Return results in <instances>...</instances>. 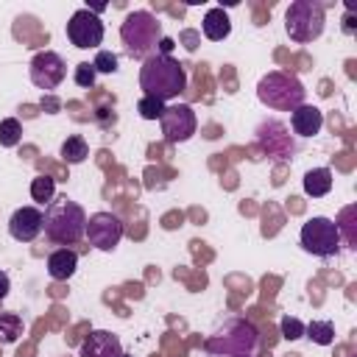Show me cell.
<instances>
[{"mask_svg":"<svg viewBox=\"0 0 357 357\" xmlns=\"http://www.w3.org/2000/svg\"><path fill=\"white\" fill-rule=\"evenodd\" d=\"M209 357H262V335L248 318H223L204 340Z\"/></svg>","mask_w":357,"mask_h":357,"instance_id":"cell-1","label":"cell"},{"mask_svg":"<svg viewBox=\"0 0 357 357\" xmlns=\"http://www.w3.org/2000/svg\"><path fill=\"white\" fill-rule=\"evenodd\" d=\"M139 86L148 98H156L162 103L178 98L187 89V70L178 59L153 53L139 67Z\"/></svg>","mask_w":357,"mask_h":357,"instance_id":"cell-2","label":"cell"},{"mask_svg":"<svg viewBox=\"0 0 357 357\" xmlns=\"http://www.w3.org/2000/svg\"><path fill=\"white\" fill-rule=\"evenodd\" d=\"M42 231L50 243L56 245H73L84 237L86 231V212L78 201L61 195V198H53L47 206H45V223H42Z\"/></svg>","mask_w":357,"mask_h":357,"instance_id":"cell-3","label":"cell"},{"mask_svg":"<svg viewBox=\"0 0 357 357\" xmlns=\"http://www.w3.org/2000/svg\"><path fill=\"white\" fill-rule=\"evenodd\" d=\"M120 39L131 59L145 61L148 56L156 53L159 42H162V22L148 8L131 11L120 25Z\"/></svg>","mask_w":357,"mask_h":357,"instance_id":"cell-4","label":"cell"},{"mask_svg":"<svg viewBox=\"0 0 357 357\" xmlns=\"http://www.w3.org/2000/svg\"><path fill=\"white\" fill-rule=\"evenodd\" d=\"M257 98L259 103H265L268 109H276V112H293L304 103L307 98V89L304 84L293 75V73H284V70H271L259 78L257 84Z\"/></svg>","mask_w":357,"mask_h":357,"instance_id":"cell-5","label":"cell"},{"mask_svg":"<svg viewBox=\"0 0 357 357\" xmlns=\"http://www.w3.org/2000/svg\"><path fill=\"white\" fill-rule=\"evenodd\" d=\"M326 14L318 0H293L284 11V31L296 45H310L324 33Z\"/></svg>","mask_w":357,"mask_h":357,"instance_id":"cell-6","label":"cell"},{"mask_svg":"<svg viewBox=\"0 0 357 357\" xmlns=\"http://www.w3.org/2000/svg\"><path fill=\"white\" fill-rule=\"evenodd\" d=\"M301 248L312 257H321V259H329L335 257L340 248H343V234H340V226L332 220V218H324V215H315V218H307L304 226H301Z\"/></svg>","mask_w":357,"mask_h":357,"instance_id":"cell-7","label":"cell"},{"mask_svg":"<svg viewBox=\"0 0 357 357\" xmlns=\"http://www.w3.org/2000/svg\"><path fill=\"white\" fill-rule=\"evenodd\" d=\"M84 237L98 251H114L123 240V220L114 212H95V215L86 218Z\"/></svg>","mask_w":357,"mask_h":357,"instance_id":"cell-8","label":"cell"},{"mask_svg":"<svg viewBox=\"0 0 357 357\" xmlns=\"http://www.w3.org/2000/svg\"><path fill=\"white\" fill-rule=\"evenodd\" d=\"M28 75L33 86L50 92L67 78V64L56 50H39L28 64Z\"/></svg>","mask_w":357,"mask_h":357,"instance_id":"cell-9","label":"cell"},{"mask_svg":"<svg viewBox=\"0 0 357 357\" xmlns=\"http://www.w3.org/2000/svg\"><path fill=\"white\" fill-rule=\"evenodd\" d=\"M103 22L98 14H92L89 8H78L73 11V17L67 20V39L81 47V50H92L103 42Z\"/></svg>","mask_w":357,"mask_h":357,"instance_id":"cell-10","label":"cell"},{"mask_svg":"<svg viewBox=\"0 0 357 357\" xmlns=\"http://www.w3.org/2000/svg\"><path fill=\"white\" fill-rule=\"evenodd\" d=\"M159 126H162V134L170 145H178V142H187L195 128H198V117L192 112V106L187 103H176V106H165L162 117H159Z\"/></svg>","mask_w":357,"mask_h":357,"instance_id":"cell-11","label":"cell"},{"mask_svg":"<svg viewBox=\"0 0 357 357\" xmlns=\"http://www.w3.org/2000/svg\"><path fill=\"white\" fill-rule=\"evenodd\" d=\"M42 223H45V212L39 206H20L8 220V234L17 243H31L42 234Z\"/></svg>","mask_w":357,"mask_h":357,"instance_id":"cell-12","label":"cell"},{"mask_svg":"<svg viewBox=\"0 0 357 357\" xmlns=\"http://www.w3.org/2000/svg\"><path fill=\"white\" fill-rule=\"evenodd\" d=\"M120 354H123V343L109 329H92L78 346V357H120Z\"/></svg>","mask_w":357,"mask_h":357,"instance_id":"cell-13","label":"cell"},{"mask_svg":"<svg viewBox=\"0 0 357 357\" xmlns=\"http://www.w3.org/2000/svg\"><path fill=\"white\" fill-rule=\"evenodd\" d=\"M290 128L298 137H315L324 128V112L312 103H301L298 109L290 112Z\"/></svg>","mask_w":357,"mask_h":357,"instance_id":"cell-14","label":"cell"},{"mask_svg":"<svg viewBox=\"0 0 357 357\" xmlns=\"http://www.w3.org/2000/svg\"><path fill=\"white\" fill-rule=\"evenodd\" d=\"M78 268V254L73 248H56L47 254V273L56 282H67Z\"/></svg>","mask_w":357,"mask_h":357,"instance_id":"cell-15","label":"cell"},{"mask_svg":"<svg viewBox=\"0 0 357 357\" xmlns=\"http://www.w3.org/2000/svg\"><path fill=\"white\" fill-rule=\"evenodd\" d=\"M201 31H204V36H206L209 42H220V39H226V36L231 33V20H229V14H226L220 6H215V8H209V11L204 14Z\"/></svg>","mask_w":357,"mask_h":357,"instance_id":"cell-16","label":"cell"},{"mask_svg":"<svg viewBox=\"0 0 357 357\" xmlns=\"http://www.w3.org/2000/svg\"><path fill=\"white\" fill-rule=\"evenodd\" d=\"M332 190V170L329 167H312L304 173V192L312 198H324Z\"/></svg>","mask_w":357,"mask_h":357,"instance_id":"cell-17","label":"cell"},{"mask_svg":"<svg viewBox=\"0 0 357 357\" xmlns=\"http://www.w3.org/2000/svg\"><path fill=\"white\" fill-rule=\"evenodd\" d=\"M59 156H61L67 165H81V162L89 156V145H86V139H84L81 134H73V137H67V139L61 142Z\"/></svg>","mask_w":357,"mask_h":357,"instance_id":"cell-18","label":"cell"},{"mask_svg":"<svg viewBox=\"0 0 357 357\" xmlns=\"http://www.w3.org/2000/svg\"><path fill=\"white\" fill-rule=\"evenodd\" d=\"M25 324L17 312H0V346H11L20 340Z\"/></svg>","mask_w":357,"mask_h":357,"instance_id":"cell-19","label":"cell"},{"mask_svg":"<svg viewBox=\"0 0 357 357\" xmlns=\"http://www.w3.org/2000/svg\"><path fill=\"white\" fill-rule=\"evenodd\" d=\"M31 198L36 204H50L56 198V178L47 173H39L31 178Z\"/></svg>","mask_w":357,"mask_h":357,"instance_id":"cell-20","label":"cell"},{"mask_svg":"<svg viewBox=\"0 0 357 357\" xmlns=\"http://www.w3.org/2000/svg\"><path fill=\"white\" fill-rule=\"evenodd\" d=\"M304 335L318 346H329L335 340V324L332 321H310L304 326Z\"/></svg>","mask_w":357,"mask_h":357,"instance_id":"cell-21","label":"cell"},{"mask_svg":"<svg viewBox=\"0 0 357 357\" xmlns=\"http://www.w3.org/2000/svg\"><path fill=\"white\" fill-rule=\"evenodd\" d=\"M22 142V123L17 117L0 120V145L3 148H17Z\"/></svg>","mask_w":357,"mask_h":357,"instance_id":"cell-22","label":"cell"},{"mask_svg":"<svg viewBox=\"0 0 357 357\" xmlns=\"http://www.w3.org/2000/svg\"><path fill=\"white\" fill-rule=\"evenodd\" d=\"M137 112H139V117H142V120H159V117H162V112H165V103H162V100H156V98L142 95V98H139V103H137Z\"/></svg>","mask_w":357,"mask_h":357,"instance_id":"cell-23","label":"cell"},{"mask_svg":"<svg viewBox=\"0 0 357 357\" xmlns=\"http://www.w3.org/2000/svg\"><path fill=\"white\" fill-rule=\"evenodd\" d=\"M95 67L89 64V61H78L75 64V73H73V78H75V84L81 86V89H89L92 84H95Z\"/></svg>","mask_w":357,"mask_h":357,"instance_id":"cell-24","label":"cell"},{"mask_svg":"<svg viewBox=\"0 0 357 357\" xmlns=\"http://www.w3.org/2000/svg\"><path fill=\"white\" fill-rule=\"evenodd\" d=\"M279 329H282V337H284V340H298V337H304V324H301L298 318L284 315V318L279 321Z\"/></svg>","mask_w":357,"mask_h":357,"instance_id":"cell-25","label":"cell"},{"mask_svg":"<svg viewBox=\"0 0 357 357\" xmlns=\"http://www.w3.org/2000/svg\"><path fill=\"white\" fill-rule=\"evenodd\" d=\"M92 67H95V73H117V56L112 50H98Z\"/></svg>","mask_w":357,"mask_h":357,"instance_id":"cell-26","label":"cell"},{"mask_svg":"<svg viewBox=\"0 0 357 357\" xmlns=\"http://www.w3.org/2000/svg\"><path fill=\"white\" fill-rule=\"evenodd\" d=\"M8 290H11V279H8L6 271H0V301L8 296Z\"/></svg>","mask_w":357,"mask_h":357,"instance_id":"cell-27","label":"cell"},{"mask_svg":"<svg viewBox=\"0 0 357 357\" xmlns=\"http://www.w3.org/2000/svg\"><path fill=\"white\" fill-rule=\"evenodd\" d=\"M176 45H173V39L170 36H162V42H159V47H156V53H162V56H170V50H173Z\"/></svg>","mask_w":357,"mask_h":357,"instance_id":"cell-28","label":"cell"},{"mask_svg":"<svg viewBox=\"0 0 357 357\" xmlns=\"http://www.w3.org/2000/svg\"><path fill=\"white\" fill-rule=\"evenodd\" d=\"M343 31H346V33H351V31H354V22H351V14H346V22H343Z\"/></svg>","mask_w":357,"mask_h":357,"instance_id":"cell-29","label":"cell"},{"mask_svg":"<svg viewBox=\"0 0 357 357\" xmlns=\"http://www.w3.org/2000/svg\"><path fill=\"white\" fill-rule=\"evenodd\" d=\"M120 357H131V354H120Z\"/></svg>","mask_w":357,"mask_h":357,"instance_id":"cell-30","label":"cell"}]
</instances>
